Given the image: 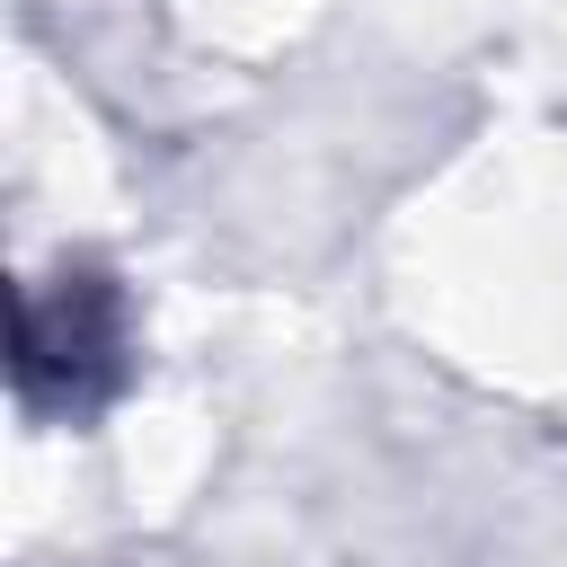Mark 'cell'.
Segmentation results:
<instances>
[{
	"instance_id": "1",
	"label": "cell",
	"mask_w": 567,
	"mask_h": 567,
	"mask_svg": "<svg viewBox=\"0 0 567 567\" xmlns=\"http://www.w3.org/2000/svg\"><path fill=\"white\" fill-rule=\"evenodd\" d=\"M53 310H18V390L35 399L44 390V372L62 363L71 372V408L89 399V372H115V354H124V319H115V292L106 284H89V275H62V292H44Z\"/></svg>"
}]
</instances>
